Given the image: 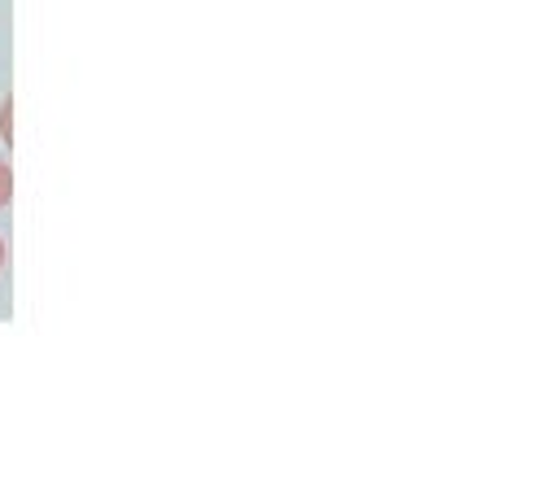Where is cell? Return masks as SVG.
I'll return each mask as SVG.
<instances>
[{"mask_svg": "<svg viewBox=\"0 0 559 493\" xmlns=\"http://www.w3.org/2000/svg\"><path fill=\"white\" fill-rule=\"evenodd\" d=\"M9 201H13V170L0 161V209H4Z\"/></svg>", "mask_w": 559, "mask_h": 493, "instance_id": "6da1fadb", "label": "cell"}, {"mask_svg": "<svg viewBox=\"0 0 559 493\" xmlns=\"http://www.w3.org/2000/svg\"><path fill=\"white\" fill-rule=\"evenodd\" d=\"M0 266H4V240H0Z\"/></svg>", "mask_w": 559, "mask_h": 493, "instance_id": "7a4b0ae2", "label": "cell"}]
</instances>
